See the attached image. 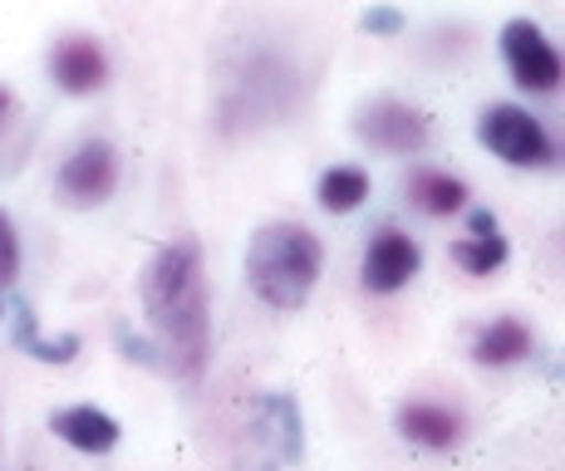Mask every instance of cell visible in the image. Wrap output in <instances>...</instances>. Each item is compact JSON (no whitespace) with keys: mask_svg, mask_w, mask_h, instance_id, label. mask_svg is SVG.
Instances as JSON below:
<instances>
[{"mask_svg":"<svg viewBox=\"0 0 565 471\" xmlns=\"http://www.w3.org/2000/svg\"><path fill=\"white\" fill-rule=\"evenodd\" d=\"M143 314L148 330L158 339L162 368L178 378H198L206 364V344H212V314H206V276H202V246L192 236H178L158 246L148 260L143 280Z\"/></svg>","mask_w":565,"mask_h":471,"instance_id":"1","label":"cell"},{"mask_svg":"<svg viewBox=\"0 0 565 471\" xmlns=\"http://www.w3.org/2000/svg\"><path fill=\"white\" fill-rule=\"evenodd\" d=\"M324 266V246L310 226L300 222H270L260 226L246 246V280H252L256 300L270 304V310L290 314L315 295V280H320Z\"/></svg>","mask_w":565,"mask_h":471,"instance_id":"2","label":"cell"},{"mask_svg":"<svg viewBox=\"0 0 565 471\" xmlns=\"http://www.w3.org/2000/svg\"><path fill=\"white\" fill-rule=\"evenodd\" d=\"M296 104V64L270 45H252L242 50L222 74V128L236 133V128H260L276 124L286 108Z\"/></svg>","mask_w":565,"mask_h":471,"instance_id":"3","label":"cell"},{"mask_svg":"<svg viewBox=\"0 0 565 471\" xmlns=\"http://www.w3.org/2000/svg\"><path fill=\"white\" fill-rule=\"evenodd\" d=\"M306 452V422L290 393H260L236 437V471H286Z\"/></svg>","mask_w":565,"mask_h":471,"instance_id":"4","label":"cell"},{"mask_svg":"<svg viewBox=\"0 0 565 471\" xmlns=\"http://www.w3.org/2000/svg\"><path fill=\"white\" fill-rule=\"evenodd\" d=\"M477 138L492 158H502L507 168H551L556 162V142L541 128V118H531L516 104H492L477 124Z\"/></svg>","mask_w":565,"mask_h":471,"instance_id":"5","label":"cell"},{"mask_svg":"<svg viewBox=\"0 0 565 471\" xmlns=\"http://www.w3.org/2000/svg\"><path fill=\"white\" fill-rule=\"evenodd\" d=\"M354 133H360V142H369L374 152L413 158V152L428 148L433 128H428V114H418L413 104H398V98H379V104L360 108V118H354Z\"/></svg>","mask_w":565,"mask_h":471,"instance_id":"6","label":"cell"},{"mask_svg":"<svg viewBox=\"0 0 565 471\" xmlns=\"http://www.w3.org/2000/svg\"><path fill=\"white\" fill-rule=\"evenodd\" d=\"M502 60L521 89H531V94L561 89V54L546 40V30L531 25V20H507L502 25Z\"/></svg>","mask_w":565,"mask_h":471,"instance_id":"7","label":"cell"},{"mask_svg":"<svg viewBox=\"0 0 565 471\" xmlns=\"http://www.w3.org/2000/svg\"><path fill=\"white\" fill-rule=\"evenodd\" d=\"M54 188L70 206H104L118 188V152L104 138H89L60 162Z\"/></svg>","mask_w":565,"mask_h":471,"instance_id":"8","label":"cell"},{"mask_svg":"<svg viewBox=\"0 0 565 471\" xmlns=\"http://www.w3.org/2000/svg\"><path fill=\"white\" fill-rule=\"evenodd\" d=\"M418 266H423L418 240L394 232V226H384V232L369 240V250H364V290H374V295L404 290V285L418 276Z\"/></svg>","mask_w":565,"mask_h":471,"instance_id":"9","label":"cell"},{"mask_svg":"<svg viewBox=\"0 0 565 471\" xmlns=\"http://www.w3.org/2000/svg\"><path fill=\"white\" fill-rule=\"evenodd\" d=\"M50 79L60 84L64 94L84 98V94H99L104 79H108V60L99 50V40L89 35H70L50 50Z\"/></svg>","mask_w":565,"mask_h":471,"instance_id":"10","label":"cell"},{"mask_svg":"<svg viewBox=\"0 0 565 471\" xmlns=\"http://www.w3.org/2000/svg\"><path fill=\"white\" fill-rule=\"evenodd\" d=\"M50 432L60 437L64 447H74V452L84 457H108L118 447V437H124V427L108 418L104 408H94V403H74V408H60L50 418Z\"/></svg>","mask_w":565,"mask_h":471,"instance_id":"11","label":"cell"},{"mask_svg":"<svg viewBox=\"0 0 565 471\" xmlns=\"http://www.w3.org/2000/svg\"><path fill=\"white\" fill-rule=\"evenodd\" d=\"M398 432L408 442L428 447V452H448L462 437V418L452 408H443V403H404L398 408Z\"/></svg>","mask_w":565,"mask_h":471,"instance_id":"12","label":"cell"},{"mask_svg":"<svg viewBox=\"0 0 565 471\" xmlns=\"http://www.w3.org/2000/svg\"><path fill=\"white\" fill-rule=\"evenodd\" d=\"M531 354V330L521 320H492L487 330H477L472 339V358L487 368H507V364H521V358Z\"/></svg>","mask_w":565,"mask_h":471,"instance_id":"13","label":"cell"},{"mask_svg":"<svg viewBox=\"0 0 565 471\" xmlns=\"http://www.w3.org/2000/svg\"><path fill=\"white\" fill-rule=\"evenodd\" d=\"M408 196H413V206L418 212H428V216H452V212H462L467 206V188L458 178H448V172H438V168H418L408 178Z\"/></svg>","mask_w":565,"mask_h":471,"instance_id":"14","label":"cell"},{"mask_svg":"<svg viewBox=\"0 0 565 471\" xmlns=\"http://www.w3.org/2000/svg\"><path fill=\"white\" fill-rule=\"evenodd\" d=\"M15 349H25L30 358L40 364H70L79 354V334H64V339H40V324H35V310L25 300H15Z\"/></svg>","mask_w":565,"mask_h":471,"instance_id":"15","label":"cell"},{"mask_svg":"<svg viewBox=\"0 0 565 471\" xmlns=\"http://www.w3.org/2000/svg\"><path fill=\"white\" fill-rule=\"evenodd\" d=\"M320 206L324 212H334V216H344V212H354V206H364V196H369V172L364 168H330L320 178Z\"/></svg>","mask_w":565,"mask_h":471,"instance_id":"16","label":"cell"},{"mask_svg":"<svg viewBox=\"0 0 565 471\" xmlns=\"http://www.w3.org/2000/svg\"><path fill=\"white\" fill-rule=\"evenodd\" d=\"M452 260L467 270V276H497L507 266V240L502 236H462L452 246Z\"/></svg>","mask_w":565,"mask_h":471,"instance_id":"17","label":"cell"},{"mask_svg":"<svg viewBox=\"0 0 565 471\" xmlns=\"http://www.w3.org/2000/svg\"><path fill=\"white\" fill-rule=\"evenodd\" d=\"M360 25H364L374 40H398V35L408 30V20H404V10H394V6H369Z\"/></svg>","mask_w":565,"mask_h":471,"instance_id":"18","label":"cell"},{"mask_svg":"<svg viewBox=\"0 0 565 471\" xmlns=\"http://www.w3.org/2000/svg\"><path fill=\"white\" fill-rule=\"evenodd\" d=\"M20 276V236H15V222L0 212V285H15Z\"/></svg>","mask_w":565,"mask_h":471,"instance_id":"19","label":"cell"},{"mask_svg":"<svg viewBox=\"0 0 565 471\" xmlns=\"http://www.w3.org/2000/svg\"><path fill=\"white\" fill-rule=\"evenodd\" d=\"M467 226H472V236H492L497 232V216L492 212H472V222H467Z\"/></svg>","mask_w":565,"mask_h":471,"instance_id":"20","label":"cell"},{"mask_svg":"<svg viewBox=\"0 0 565 471\" xmlns=\"http://www.w3.org/2000/svg\"><path fill=\"white\" fill-rule=\"evenodd\" d=\"M10 108H15V98H10V89H0V124L10 118Z\"/></svg>","mask_w":565,"mask_h":471,"instance_id":"21","label":"cell"}]
</instances>
